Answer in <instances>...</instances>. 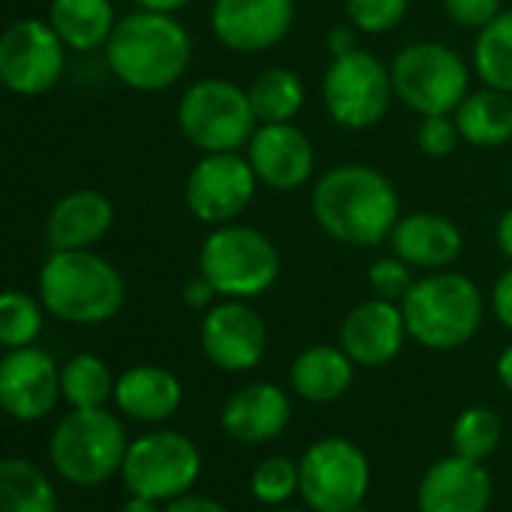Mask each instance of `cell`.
I'll return each mask as SVG.
<instances>
[{
  "mask_svg": "<svg viewBox=\"0 0 512 512\" xmlns=\"http://www.w3.org/2000/svg\"><path fill=\"white\" fill-rule=\"evenodd\" d=\"M43 302L28 293L4 290L0 293V347L19 350L31 347L43 335Z\"/></svg>",
  "mask_w": 512,
  "mask_h": 512,
  "instance_id": "cell-32",
  "label": "cell"
},
{
  "mask_svg": "<svg viewBox=\"0 0 512 512\" xmlns=\"http://www.w3.org/2000/svg\"><path fill=\"white\" fill-rule=\"evenodd\" d=\"M395 100L419 118L452 115L470 94L473 67L446 43L419 40L407 43L389 64Z\"/></svg>",
  "mask_w": 512,
  "mask_h": 512,
  "instance_id": "cell-7",
  "label": "cell"
},
{
  "mask_svg": "<svg viewBox=\"0 0 512 512\" xmlns=\"http://www.w3.org/2000/svg\"><path fill=\"white\" fill-rule=\"evenodd\" d=\"M118 512H163V506L157 500H148V497H136L130 494V500H124V506Z\"/></svg>",
  "mask_w": 512,
  "mask_h": 512,
  "instance_id": "cell-45",
  "label": "cell"
},
{
  "mask_svg": "<svg viewBox=\"0 0 512 512\" xmlns=\"http://www.w3.org/2000/svg\"><path fill=\"white\" fill-rule=\"evenodd\" d=\"M320 97L326 115L338 127L353 133L371 130L389 115L395 103L389 64L368 49L338 55L323 73Z\"/></svg>",
  "mask_w": 512,
  "mask_h": 512,
  "instance_id": "cell-9",
  "label": "cell"
},
{
  "mask_svg": "<svg viewBox=\"0 0 512 512\" xmlns=\"http://www.w3.org/2000/svg\"><path fill=\"white\" fill-rule=\"evenodd\" d=\"M407 335L434 353H449L476 338L485 317V296L473 278L440 269L413 281L401 299Z\"/></svg>",
  "mask_w": 512,
  "mask_h": 512,
  "instance_id": "cell-4",
  "label": "cell"
},
{
  "mask_svg": "<svg viewBox=\"0 0 512 512\" xmlns=\"http://www.w3.org/2000/svg\"><path fill=\"white\" fill-rule=\"evenodd\" d=\"M250 491L266 506H284L299 491V461L287 455H269L250 473Z\"/></svg>",
  "mask_w": 512,
  "mask_h": 512,
  "instance_id": "cell-33",
  "label": "cell"
},
{
  "mask_svg": "<svg viewBox=\"0 0 512 512\" xmlns=\"http://www.w3.org/2000/svg\"><path fill=\"white\" fill-rule=\"evenodd\" d=\"M133 4L139 7V10H151V13H169V16H175V13H181V10H187L193 0H133Z\"/></svg>",
  "mask_w": 512,
  "mask_h": 512,
  "instance_id": "cell-43",
  "label": "cell"
},
{
  "mask_svg": "<svg viewBox=\"0 0 512 512\" xmlns=\"http://www.w3.org/2000/svg\"><path fill=\"white\" fill-rule=\"evenodd\" d=\"M356 362L341 350V344L305 347L290 368V386L302 401L332 404L353 386Z\"/></svg>",
  "mask_w": 512,
  "mask_h": 512,
  "instance_id": "cell-24",
  "label": "cell"
},
{
  "mask_svg": "<svg viewBox=\"0 0 512 512\" xmlns=\"http://www.w3.org/2000/svg\"><path fill=\"white\" fill-rule=\"evenodd\" d=\"M64 43L49 22L19 19L0 34V82L13 94L37 97L64 73Z\"/></svg>",
  "mask_w": 512,
  "mask_h": 512,
  "instance_id": "cell-13",
  "label": "cell"
},
{
  "mask_svg": "<svg viewBox=\"0 0 512 512\" xmlns=\"http://www.w3.org/2000/svg\"><path fill=\"white\" fill-rule=\"evenodd\" d=\"M256 172L244 151L202 154L184 184V202L190 214L205 226L238 220L256 196Z\"/></svg>",
  "mask_w": 512,
  "mask_h": 512,
  "instance_id": "cell-12",
  "label": "cell"
},
{
  "mask_svg": "<svg viewBox=\"0 0 512 512\" xmlns=\"http://www.w3.org/2000/svg\"><path fill=\"white\" fill-rule=\"evenodd\" d=\"M196 266L220 299L253 302L278 284L281 250L263 229L232 220L211 226L199 244Z\"/></svg>",
  "mask_w": 512,
  "mask_h": 512,
  "instance_id": "cell-5",
  "label": "cell"
},
{
  "mask_svg": "<svg viewBox=\"0 0 512 512\" xmlns=\"http://www.w3.org/2000/svg\"><path fill=\"white\" fill-rule=\"evenodd\" d=\"M503 437V419L491 410V407H467L455 416L452 422V452L473 458V461H485Z\"/></svg>",
  "mask_w": 512,
  "mask_h": 512,
  "instance_id": "cell-31",
  "label": "cell"
},
{
  "mask_svg": "<svg viewBox=\"0 0 512 512\" xmlns=\"http://www.w3.org/2000/svg\"><path fill=\"white\" fill-rule=\"evenodd\" d=\"M491 503V476L482 461L449 455L434 461L416 491L419 512H485Z\"/></svg>",
  "mask_w": 512,
  "mask_h": 512,
  "instance_id": "cell-20",
  "label": "cell"
},
{
  "mask_svg": "<svg viewBox=\"0 0 512 512\" xmlns=\"http://www.w3.org/2000/svg\"><path fill=\"white\" fill-rule=\"evenodd\" d=\"M208 22L226 52L263 55L293 31L296 0H214Z\"/></svg>",
  "mask_w": 512,
  "mask_h": 512,
  "instance_id": "cell-15",
  "label": "cell"
},
{
  "mask_svg": "<svg viewBox=\"0 0 512 512\" xmlns=\"http://www.w3.org/2000/svg\"><path fill=\"white\" fill-rule=\"evenodd\" d=\"M247 97L260 124H290L302 115L308 103V88L296 70L266 67L250 79Z\"/></svg>",
  "mask_w": 512,
  "mask_h": 512,
  "instance_id": "cell-27",
  "label": "cell"
},
{
  "mask_svg": "<svg viewBox=\"0 0 512 512\" xmlns=\"http://www.w3.org/2000/svg\"><path fill=\"white\" fill-rule=\"evenodd\" d=\"M202 473V455L196 443L169 428L148 431L127 446L121 479L124 488L136 497L169 503L187 494Z\"/></svg>",
  "mask_w": 512,
  "mask_h": 512,
  "instance_id": "cell-11",
  "label": "cell"
},
{
  "mask_svg": "<svg viewBox=\"0 0 512 512\" xmlns=\"http://www.w3.org/2000/svg\"><path fill=\"white\" fill-rule=\"evenodd\" d=\"M61 401V368L40 347H19L0 359V410L16 422H40Z\"/></svg>",
  "mask_w": 512,
  "mask_h": 512,
  "instance_id": "cell-16",
  "label": "cell"
},
{
  "mask_svg": "<svg viewBox=\"0 0 512 512\" xmlns=\"http://www.w3.org/2000/svg\"><path fill=\"white\" fill-rule=\"evenodd\" d=\"M392 253H398L404 263L419 272H440L452 269L464 250L461 226L437 211H413L401 214L392 235Z\"/></svg>",
  "mask_w": 512,
  "mask_h": 512,
  "instance_id": "cell-21",
  "label": "cell"
},
{
  "mask_svg": "<svg viewBox=\"0 0 512 512\" xmlns=\"http://www.w3.org/2000/svg\"><path fill=\"white\" fill-rule=\"evenodd\" d=\"M416 145L431 160H446L461 145V133L452 115H425L416 127Z\"/></svg>",
  "mask_w": 512,
  "mask_h": 512,
  "instance_id": "cell-36",
  "label": "cell"
},
{
  "mask_svg": "<svg viewBox=\"0 0 512 512\" xmlns=\"http://www.w3.org/2000/svg\"><path fill=\"white\" fill-rule=\"evenodd\" d=\"M190 61L193 40L169 13L136 10L115 25L106 43V64L112 76L142 94L178 85L190 70Z\"/></svg>",
  "mask_w": 512,
  "mask_h": 512,
  "instance_id": "cell-2",
  "label": "cell"
},
{
  "mask_svg": "<svg viewBox=\"0 0 512 512\" xmlns=\"http://www.w3.org/2000/svg\"><path fill=\"white\" fill-rule=\"evenodd\" d=\"M293 419L290 395L275 383H247L235 389L223 410H220V428L235 440L247 446H260L287 431Z\"/></svg>",
  "mask_w": 512,
  "mask_h": 512,
  "instance_id": "cell-19",
  "label": "cell"
},
{
  "mask_svg": "<svg viewBox=\"0 0 512 512\" xmlns=\"http://www.w3.org/2000/svg\"><path fill=\"white\" fill-rule=\"evenodd\" d=\"M163 512H229L220 500H214V497H205V494H193V491H187V494H181V497H175V500H169L166 506H163Z\"/></svg>",
  "mask_w": 512,
  "mask_h": 512,
  "instance_id": "cell-40",
  "label": "cell"
},
{
  "mask_svg": "<svg viewBox=\"0 0 512 512\" xmlns=\"http://www.w3.org/2000/svg\"><path fill=\"white\" fill-rule=\"evenodd\" d=\"M488 308H491L494 320H497L506 332H512V263H509V269L494 281V287H491V293H488Z\"/></svg>",
  "mask_w": 512,
  "mask_h": 512,
  "instance_id": "cell-38",
  "label": "cell"
},
{
  "mask_svg": "<svg viewBox=\"0 0 512 512\" xmlns=\"http://www.w3.org/2000/svg\"><path fill=\"white\" fill-rule=\"evenodd\" d=\"M49 25L73 52L106 49L118 19L112 0H52Z\"/></svg>",
  "mask_w": 512,
  "mask_h": 512,
  "instance_id": "cell-26",
  "label": "cell"
},
{
  "mask_svg": "<svg viewBox=\"0 0 512 512\" xmlns=\"http://www.w3.org/2000/svg\"><path fill=\"white\" fill-rule=\"evenodd\" d=\"M440 4L446 19L464 31H482L491 19L503 13V0H440Z\"/></svg>",
  "mask_w": 512,
  "mask_h": 512,
  "instance_id": "cell-37",
  "label": "cell"
},
{
  "mask_svg": "<svg viewBox=\"0 0 512 512\" xmlns=\"http://www.w3.org/2000/svg\"><path fill=\"white\" fill-rule=\"evenodd\" d=\"M359 31L347 22V25H332L329 28V34H326V52H329V58H338V55H347V52H356V49H362L359 46Z\"/></svg>",
  "mask_w": 512,
  "mask_h": 512,
  "instance_id": "cell-39",
  "label": "cell"
},
{
  "mask_svg": "<svg viewBox=\"0 0 512 512\" xmlns=\"http://www.w3.org/2000/svg\"><path fill=\"white\" fill-rule=\"evenodd\" d=\"M275 512H302V509H290V506H278Z\"/></svg>",
  "mask_w": 512,
  "mask_h": 512,
  "instance_id": "cell-46",
  "label": "cell"
},
{
  "mask_svg": "<svg viewBox=\"0 0 512 512\" xmlns=\"http://www.w3.org/2000/svg\"><path fill=\"white\" fill-rule=\"evenodd\" d=\"M494 371H497L500 386L512 395V344L500 350V356H497V362H494Z\"/></svg>",
  "mask_w": 512,
  "mask_h": 512,
  "instance_id": "cell-44",
  "label": "cell"
},
{
  "mask_svg": "<svg viewBox=\"0 0 512 512\" xmlns=\"http://www.w3.org/2000/svg\"><path fill=\"white\" fill-rule=\"evenodd\" d=\"M184 139L202 154L244 151L253 130L260 127L247 88L229 79H196L175 109Z\"/></svg>",
  "mask_w": 512,
  "mask_h": 512,
  "instance_id": "cell-8",
  "label": "cell"
},
{
  "mask_svg": "<svg viewBox=\"0 0 512 512\" xmlns=\"http://www.w3.org/2000/svg\"><path fill=\"white\" fill-rule=\"evenodd\" d=\"M371 464L347 437L311 443L299 461V494L311 512H365Z\"/></svg>",
  "mask_w": 512,
  "mask_h": 512,
  "instance_id": "cell-10",
  "label": "cell"
},
{
  "mask_svg": "<svg viewBox=\"0 0 512 512\" xmlns=\"http://www.w3.org/2000/svg\"><path fill=\"white\" fill-rule=\"evenodd\" d=\"M217 299H220L217 290H214L202 275H196V278H190V281L184 284V305L193 308V311H208Z\"/></svg>",
  "mask_w": 512,
  "mask_h": 512,
  "instance_id": "cell-41",
  "label": "cell"
},
{
  "mask_svg": "<svg viewBox=\"0 0 512 512\" xmlns=\"http://www.w3.org/2000/svg\"><path fill=\"white\" fill-rule=\"evenodd\" d=\"M115 380L118 377L100 356L79 353L61 368V398L70 407H106L115 395Z\"/></svg>",
  "mask_w": 512,
  "mask_h": 512,
  "instance_id": "cell-30",
  "label": "cell"
},
{
  "mask_svg": "<svg viewBox=\"0 0 512 512\" xmlns=\"http://www.w3.org/2000/svg\"><path fill=\"white\" fill-rule=\"evenodd\" d=\"M37 287L46 314L73 326L109 323L127 299L121 272L94 250H52Z\"/></svg>",
  "mask_w": 512,
  "mask_h": 512,
  "instance_id": "cell-3",
  "label": "cell"
},
{
  "mask_svg": "<svg viewBox=\"0 0 512 512\" xmlns=\"http://www.w3.org/2000/svg\"><path fill=\"white\" fill-rule=\"evenodd\" d=\"M0 512H58L49 473L28 458H0Z\"/></svg>",
  "mask_w": 512,
  "mask_h": 512,
  "instance_id": "cell-28",
  "label": "cell"
},
{
  "mask_svg": "<svg viewBox=\"0 0 512 512\" xmlns=\"http://www.w3.org/2000/svg\"><path fill=\"white\" fill-rule=\"evenodd\" d=\"M470 67L485 88L512 94V10H503L482 31H476Z\"/></svg>",
  "mask_w": 512,
  "mask_h": 512,
  "instance_id": "cell-29",
  "label": "cell"
},
{
  "mask_svg": "<svg viewBox=\"0 0 512 512\" xmlns=\"http://www.w3.org/2000/svg\"><path fill=\"white\" fill-rule=\"evenodd\" d=\"M407 323L398 302L389 299H365L356 308L347 311L338 329L341 350L359 365V368H380L389 365L404 341H407Z\"/></svg>",
  "mask_w": 512,
  "mask_h": 512,
  "instance_id": "cell-18",
  "label": "cell"
},
{
  "mask_svg": "<svg viewBox=\"0 0 512 512\" xmlns=\"http://www.w3.org/2000/svg\"><path fill=\"white\" fill-rule=\"evenodd\" d=\"M115 223V208L100 190H73L61 196L46 220L52 250H91Z\"/></svg>",
  "mask_w": 512,
  "mask_h": 512,
  "instance_id": "cell-23",
  "label": "cell"
},
{
  "mask_svg": "<svg viewBox=\"0 0 512 512\" xmlns=\"http://www.w3.org/2000/svg\"><path fill=\"white\" fill-rule=\"evenodd\" d=\"M199 344L205 359L226 374L253 371L269 353V326L250 302L220 299L199 326Z\"/></svg>",
  "mask_w": 512,
  "mask_h": 512,
  "instance_id": "cell-14",
  "label": "cell"
},
{
  "mask_svg": "<svg viewBox=\"0 0 512 512\" xmlns=\"http://www.w3.org/2000/svg\"><path fill=\"white\" fill-rule=\"evenodd\" d=\"M347 22L365 34V37H380L398 28L410 10V0H344Z\"/></svg>",
  "mask_w": 512,
  "mask_h": 512,
  "instance_id": "cell-34",
  "label": "cell"
},
{
  "mask_svg": "<svg viewBox=\"0 0 512 512\" xmlns=\"http://www.w3.org/2000/svg\"><path fill=\"white\" fill-rule=\"evenodd\" d=\"M115 407L142 422V425H160L172 419L184 401L181 380L160 365H133L115 380Z\"/></svg>",
  "mask_w": 512,
  "mask_h": 512,
  "instance_id": "cell-22",
  "label": "cell"
},
{
  "mask_svg": "<svg viewBox=\"0 0 512 512\" xmlns=\"http://www.w3.org/2000/svg\"><path fill=\"white\" fill-rule=\"evenodd\" d=\"M416 269L410 263H404L398 253H386V256H377L368 269V287L374 296L380 299H389V302H398L410 293L416 275Z\"/></svg>",
  "mask_w": 512,
  "mask_h": 512,
  "instance_id": "cell-35",
  "label": "cell"
},
{
  "mask_svg": "<svg viewBox=\"0 0 512 512\" xmlns=\"http://www.w3.org/2000/svg\"><path fill=\"white\" fill-rule=\"evenodd\" d=\"M244 157L250 160L256 181L272 190H299L317 175V151L311 136L290 124H260L253 130Z\"/></svg>",
  "mask_w": 512,
  "mask_h": 512,
  "instance_id": "cell-17",
  "label": "cell"
},
{
  "mask_svg": "<svg viewBox=\"0 0 512 512\" xmlns=\"http://www.w3.org/2000/svg\"><path fill=\"white\" fill-rule=\"evenodd\" d=\"M311 214L338 244L380 247L401 217V196L377 166L341 163L314 181Z\"/></svg>",
  "mask_w": 512,
  "mask_h": 512,
  "instance_id": "cell-1",
  "label": "cell"
},
{
  "mask_svg": "<svg viewBox=\"0 0 512 512\" xmlns=\"http://www.w3.org/2000/svg\"><path fill=\"white\" fill-rule=\"evenodd\" d=\"M127 446V431L115 413L106 407H73L49 437V461L61 479L94 488L121 473Z\"/></svg>",
  "mask_w": 512,
  "mask_h": 512,
  "instance_id": "cell-6",
  "label": "cell"
},
{
  "mask_svg": "<svg viewBox=\"0 0 512 512\" xmlns=\"http://www.w3.org/2000/svg\"><path fill=\"white\" fill-rule=\"evenodd\" d=\"M461 142L473 148H503L512 142V94L497 88H479L470 91L461 106L452 112Z\"/></svg>",
  "mask_w": 512,
  "mask_h": 512,
  "instance_id": "cell-25",
  "label": "cell"
},
{
  "mask_svg": "<svg viewBox=\"0 0 512 512\" xmlns=\"http://www.w3.org/2000/svg\"><path fill=\"white\" fill-rule=\"evenodd\" d=\"M494 241H497V250L503 253V260L512 263V208L500 211L497 226H494Z\"/></svg>",
  "mask_w": 512,
  "mask_h": 512,
  "instance_id": "cell-42",
  "label": "cell"
}]
</instances>
